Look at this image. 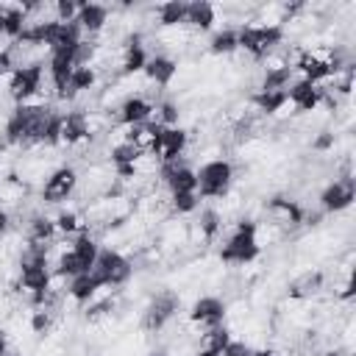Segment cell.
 <instances>
[{"instance_id": "1", "label": "cell", "mask_w": 356, "mask_h": 356, "mask_svg": "<svg viewBox=\"0 0 356 356\" xmlns=\"http://www.w3.org/2000/svg\"><path fill=\"white\" fill-rule=\"evenodd\" d=\"M256 220H248V217H239L234 222H228L222 228V245H220V264L225 267H245L250 261L259 259V245H256Z\"/></svg>"}, {"instance_id": "2", "label": "cell", "mask_w": 356, "mask_h": 356, "mask_svg": "<svg viewBox=\"0 0 356 356\" xmlns=\"http://www.w3.org/2000/svg\"><path fill=\"white\" fill-rule=\"evenodd\" d=\"M178 309H181V292L178 289H159V292H150L142 312H139V331H145L147 337H159L175 317H178Z\"/></svg>"}, {"instance_id": "3", "label": "cell", "mask_w": 356, "mask_h": 356, "mask_svg": "<svg viewBox=\"0 0 356 356\" xmlns=\"http://www.w3.org/2000/svg\"><path fill=\"white\" fill-rule=\"evenodd\" d=\"M284 39V28H270V25H256V22H242L236 28V50L250 58L253 64H259L264 56H270L275 47H281Z\"/></svg>"}, {"instance_id": "4", "label": "cell", "mask_w": 356, "mask_h": 356, "mask_svg": "<svg viewBox=\"0 0 356 356\" xmlns=\"http://www.w3.org/2000/svg\"><path fill=\"white\" fill-rule=\"evenodd\" d=\"M195 181H197V197L214 203L225 197L236 184V167L231 159H211L195 170Z\"/></svg>"}, {"instance_id": "5", "label": "cell", "mask_w": 356, "mask_h": 356, "mask_svg": "<svg viewBox=\"0 0 356 356\" xmlns=\"http://www.w3.org/2000/svg\"><path fill=\"white\" fill-rule=\"evenodd\" d=\"M303 209L306 206L300 200L289 197V195H273L270 200H264V209H261L259 220H267L270 225H275L289 239L303 228Z\"/></svg>"}, {"instance_id": "6", "label": "cell", "mask_w": 356, "mask_h": 356, "mask_svg": "<svg viewBox=\"0 0 356 356\" xmlns=\"http://www.w3.org/2000/svg\"><path fill=\"white\" fill-rule=\"evenodd\" d=\"M134 270H136L134 261L125 253L111 250V248H100V253L95 259V267H92V273L97 275V281L103 286H114V289H122L131 281Z\"/></svg>"}, {"instance_id": "7", "label": "cell", "mask_w": 356, "mask_h": 356, "mask_svg": "<svg viewBox=\"0 0 356 356\" xmlns=\"http://www.w3.org/2000/svg\"><path fill=\"white\" fill-rule=\"evenodd\" d=\"M78 192V170L72 164H58L42 184L39 189V203L47 206H61L67 200H72Z\"/></svg>"}, {"instance_id": "8", "label": "cell", "mask_w": 356, "mask_h": 356, "mask_svg": "<svg viewBox=\"0 0 356 356\" xmlns=\"http://www.w3.org/2000/svg\"><path fill=\"white\" fill-rule=\"evenodd\" d=\"M356 197V181L353 178H331L317 192V206L323 214H345L350 211Z\"/></svg>"}, {"instance_id": "9", "label": "cell", "mask_w": 356, "mask_h": 356, "mask_svg": "<svg viewBox=\"0 0 356 356\" xmlns=\"http://www.w3.org/2000/svg\"><path fill=\"white\" fill-rule=\"evenodd\" d=\"M44 83V64H28V67H14L6 75V89L11 95V100L19 106L25 100H31L33 95L42 92Z\"/></svg>"}, {"instance_id": "10", "label": "cell", "mask_w": 356, "mask_h": 356, "mask_svg": "<svg viewBox=\"0 0 356 356\" xmlns=\"http://www.w3.org/2000/svg\"><path fill=\"white\" fill-rule=\"evenodd\" d=\"M286 298H298V300H314L325 295V270L320 267H306L298 270L286 284H284Z\"/></svg>"}, {"instance_id": "11", "label": "cell", "mask_w": 356, "mask_h": 356, "mask_svg": "<svg viewBox=\"0 0 356 356\" xmlns=\"http://www.w3.org/2000/svg\"><path fill=\"white\" fill-rule=\"evenodd\" d=\"M186 320L195 323V325L203 328V331L217 328V325L225 323V300H222L220 295H211V292L197 295V298L192 300V306H189V317H186Z\"/></svg>"}, {"instance_id": "12", "label": "cell", "mask_w": 356, "mask_h": 356, "mask_svg": "<svg viewBox=\"0 0 356 356\" xmlns=\"http://www.w3.org/2000/svg\"><path fill=\"white\" fill-rule=\"evenodd\" d=\"M186 147H189V131L181 128V125H170V128H161L159 131V142H156L153 156L161 164H172V161H181L184 159Z\"/></svg>"}, {"instance_id": "13", "label": "cell", "mask_w": 356, "mask_h": 356, "mask_svg": "<svg viewBox=\"0 0 356 356\" xmlns=\"http://www.w3.org/2000/svg\"><path fill=\"white\" fill-rule=\"evenodd\" d=\"M89 136H86V117L81 108H70V111H61V120H58V150H75L81 145H86Z\"/></svg>"}, {"instance_id": "14", "label": "cell", "mask_w": 356, "mask_h": 356, "mask_svg": "<svg viewBox=\"0 0 356 356\" xmlns=\"http://www.w3.org/2000/svg\"><path fill=\"white\" fill-rule=\"evenodd\" d=\"M114 14V6H103V3H81L78 14H75V25L81 31L83 39H95L97 33H103V28L108 25Z\"/></svg>"}, {"instance_id": "15", "label": "cell", "mask_w": 356, "mask_h": 356, "mask_svg": "<svg viewBox=\"0 0 356 356\" xmlns=\"http://www.w3.org/2000/svg\"><path fill=\"white\" fill-rule=\"evenodd\" d=\"M175 72H178V61L170 58V56H164V53H150L147 56V64L142 70V75L147 78V83L153 89H159V92L167 89V86H172Z\"/></svg>"}, {"instance_id": "16", "label": "cell", "mask_w": 356, "mask_h": 356, "mask_svg": "<svg viewBox=\"0 0 356 356\" xmlns=\"http://www.w3.org/2000/svg\"><path fill=\"white\" fill-rule=\"evenodd\" d=\"M286 100L292 103V108H295L298 114H306V111H312V108H317V106L323 103V92H320L317 83L298 78V81H292V83L286 86Z\"/></svg>"}, {"instance_id": "17", "label": "cell", "mask_w": 356, "mask_h": 356, "mask_svg": "<svg viewBox=\"0 0 356 356\" xmlns=\"http://www.w3.org/2000/svg\"><path fill=\"white\" fill-rule=\"evenodd\" d=\"M159 100V97H156ZM150 111H153V100L145 97V95H131L125 97L120 106H117V122L122 125H145L150 120Z\"/></svg>"}, {"instance_id": "18", "label": "cell", "mask_w": 356, "mask_h": 356, "mask_svg": "<svg viewBox=\"0 0 356 356\" xmlns=\"http://www.w3.org/2000/svg\"><path fill=\"white\" fill-rule=\"evenodd\" d=\"M217 22V11H214V3H206V0H192L186 3V14H184V25L200 36V33H209Z\"/></svg>"}, {"instance_id": "19", "label": "cell", "mask_w": 356, "mask_h": 356, "mask_svg": "<svg viewBox=\"0 0 356 356\" xmlns=\"http://www.w3.org/2000/svg\"><path fill=\"white\" fill-rule=\"evenodd\" d=\"M192 225L203 234V239L211 245V242H217L220 236H222V228H225V220L220 217V211L214 209V203H209V206H203L200 209V214L192 220Z\"/></svg>"}, {"instance_id": "20", "label": "cell", "mask_w": 356, "mask_h": 356, "mask_svg": "<svg viewBox=\"0 0 356 356\" xmlns=\"http://www.w3.org/2000/svg\"><path fill=\"white\" fill-rule=\"evenodd\" d=\"M209 56L214 58H231L236 53V28L234 25H225L220 31H214L209 36V44H206Z\"/></svg>"}, {"instance_id": "21", "label": "cell", "mask_w": 356, "mask_h": 356, "mask_svg": "<svg viewBox=\"0 0 356 356\" xmlns=\"http://www.w3.org/2000/svg\"><path fill=\"white\" fill-rule=\"evenodd\" d=\"M97 286H103L100 281H97V275L89 270V273H81V275H75V278H70V286H67V300H72L75 306H83L92 295H95V289Z\"/></svg>"}, {"instance_id": "22", "label": "cell", "mask_w": 356, "mask_h": 356, "mask_svg": "<svg viewBox=\"0 0 356 356\" xmlns=\"http://www.w3.org/2000/svg\"><path fill=\"white\" fill-rule=\"evenodd\" d=\"M250 345L245 342V339H239V337H231L228 339V345L220 350V356H250Z\"/></svg>"}, {"instance_id": "23", "label": "cell", "mask_w": 356, "mask_h": 356, "mask_svg": "<svg viewBox=\"0 0 356 356\" xmlns=\"http://www.w3.org/2000/svg\"><path fill=\"white\" fill-rule=\"evenodd\" d=\"M14 350H11V342H8V337H6V331L0 328V356H11Z\"/></svg>"}, {"instance_id": "24", "label": "cell", "mask_w": 356, "mask_h": 356, "mask_svg": "<svg viewBox=\"0 0 356 356\" xmlns=\"http://www.w3.org/2000/svg\"><path fill=\"white\" fill-rule=\"evenodd\" d=\"M250 356H281L278 350H273V348H267V345H261V348H253L250 350Z\"/></svg>"}, {"instance_id": "25", "label": "cell", "mask_w": 356, "mask_h": 356, "mask_svg": "<svg viewBox=\"0 0 356 356\" xmlns=\"http://www.w3.org/2000/svg\"><path fill=\"white\" fill-rule=\"evenodd\" d=\"M195 356H220V350H211V348H197Z\"/></svg>"}, {"instance_id": "26", "label": "cell", "mask_w": 356, "mask_h": 356, "mask_svg": "<svg viewBox=\"0 0 356 356\" xmlns=\"http://www.w3.org/2000/svg\"><path fill=\"white\" fill-rule=\"evenodd\" d=\"M147 356H164V353H153V350H150V353H147Z\"/></svg>"}, {"instance_id": "27", "label": "cell", "mask_w": 356, "mask_h": 356, "mask_svg": "<svg viewBox=\"0 0 356 356\" xmlns=\"http://www.w3.org/2000/svg\"><path fill=\"white\" fill-rule=\"evenodd\" d=\"M0 36H3V19H0Z\"/></svg>"}]
</instances>
